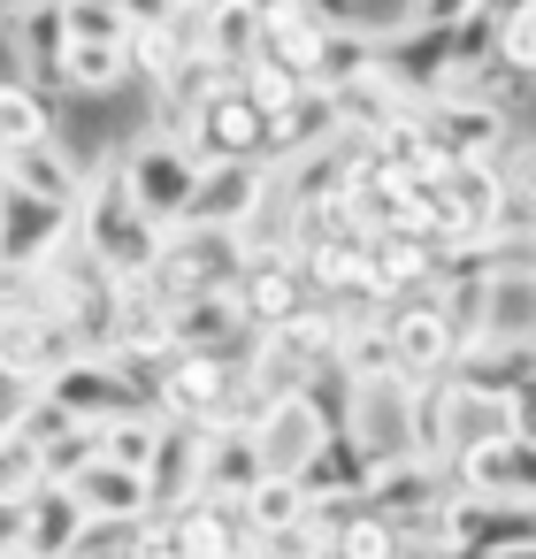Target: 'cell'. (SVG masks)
Masks as SVG:
<instances>
[{"label":"cell","instance_id":"603a6c76","mask_svg":"<svg viewBox=\"0 0 536 559\" xmlns=\"http://www.w3.org/2000/svg\"><path fill=\"white\" fill-rule=\"evenodd\" d=\"M261 32H269V0H215L207 24H200V47L223 62V70H246L261 55Z\"/></svg>","mask_w":536,"mask_h":559},{"label":"cell","instance_id":"cb8c5ba5","mask_svg":"<svg viewBox=\"0 0 536 559\" xmlns=\"http://www.w3.org/2000/svg\"><path fill=\"white\" fill-rule=\"evenodd\" d=\"M70 490L85 498V513H154L146 467H123V460H108V452H93V460L78 467V483H70Z\"/></svg>","mask_w":536,"mask_h":559},{"label":"cell","instance_id":"f1b7e54d","mask_svg":"<svg viewBox=\"0 0 536 559\" xmlns=\"http://www.w3.org/2000/svg\"><path fill=\"white\" fill-rule=\"evenodd\" d=\"M39 131H55V93H39L24 70H9L0 78V154L39 139Z\"/></svg>","mask_w":536,"mask_h":559},{"label":"cell","instance_id":"f546056e","mask_svg":"<svg viewBox=\"0 0 536 559\" xmlns=\"http://www.w3.org/2000/svg\"><path fill=\"white\" fill-rule=\"evenodd\" d=\"M131 85V55L108 47V39H70L62 55V93H116Z\"/></svg>","mask_w":536,"mask_h":559},{"label":"cell","instance_id":"e0dca14e","mask_svg":"<svg viewBox=\"0 0 536 559\" xmlns=\"http://www.w3.org/2000/svg\"><path fill=\"white\" fill-rule=\"evenodd\" d=\"M253 437H261V460H269V467L299 475L307 452L330 437V421H322V406H314L307 391H284V399H269V414L253 421Z\"/></svg>","mask_w":536,"mask_h":559},{"label":"cell","instance_id":"3957f363","mask_svg":"<svg viewBox=\"0 0 536 559\" xmlns=\"http://www.w3.org/2000/svg\"><path fill=\"white\" fill-rule=\"evenodd\" d=\"M246 269V238L223 230V223H177L146 269V284L177 307V299H200V292H230Z\"/></svg>","mask_w":536,"mask_h":559},{"label":"cell","instance_id":"44dd1931","mask_svg":"<svg viewBox=\"0 0 536 559\" xmlns=\"http://www.w3.org/2000/svg\"><path fill=\"white\" fill-rule=\"evenodd\" d=\"M330 108H337V131L345 139H376L391 116H406L414 100L398 93V78L391 70H368V78H353V85H330Z\"/></svg>","mask_w":536,"mask_h":559},{"label":"cell","instance_id":"9c48e42d","mask_svg":"<svg viewBox=\"0 0 536 559\" xmlns=\"http://www.w3.org/2000/svg\"><path fill=\"white\" fill-rule=\"evenodd\" d=\"M0 169H9L16 192L55 200V207H78L85 185H93V169L78 162V146H70L62 131H39V139H24V146H9V154H0Z\"/></svg>","mask_w":536,"mask_h":559},{"label":"cell","instance_id":"d4e9b609","mask_svg":"<svg viewBox=\"0 0 536 559\" xmlns=\"http://www.w3.org/2000/svg\"><path fill=\"white\" fill-rule=\"evenodd\" d=\"M444 200L475 223V238H490V215H498V200H505V154H467V162H452V169H444Z\"/></svg>","mask_w":536,"mask_h":559},{"label":"cell","instance_id":"2e32d148","mask_svg":"<svg viewBox=\"0 0 536 559\" xmlns=\"http://www.w3.org/2000/svg\"><path fill=\"white\" fill-rule=\"evenodd\" d=\"M269 185H276V169H269V162H207L184 223H223V230H238V223L269 200Z\"/></svg>","mask_w":536,"mask_h":559},{"label":"cell","instance_id":"4316f807","mask_svg":"<svg viewBox=\"0 0 536 559\" xmlns=\"http://www.w3.org/2000/svg\"><path fill=\"white\" fill-rule=\"evenodd\" d=\"M337 368L353 383H376V376H398V353H391V330H383V307L376 314H353L337 330Z\"/></svg>","mask_w":536,"mask_h":559},{"label":"cell","instance_id":"74e56055","mask_svg":"<svg viewBox=\"0 0 536 559\" xmlns=\"http://www.w3.org/2000/svg\"><path fill=\"white\" fill-rule=\"evenodd\" d=\"M505 421H513V437L536 444V376H521V383L505 391Z\"/></svg>","mask_w":536,"mask_h":559},{"label":"cell","instance_id":"ba28073f","mask_svg":"<svg viewBox=\"0 0 536 559\" xmlns=\"http://www.w3.org/2000/svg\"><path fill=\"white\" fill-rule=\"evenodd\" d=\"M85 353V337L70 330V314L62 307H39V314H0V368H9L16 383H47L62 360H78Z\"/></svg>","mask_w":536,"mask_h":559},{"label":"cell","instance_id":"d6a6232c","mask_svg":"<svg viewBox=\"0 0 536 559\" xmlns=\"http://www.w3.org/2000/svg\"><path fill=\"white\" fill-rule=\"evenodd\" d=\"M238 93H246V100H253V108L276 123V116H284V108L307 93V78H291V70H276V62H261V55H253V62L238 70Z\"/></svg>","mask_w":536,"mask_h":559},{"label":"cell","instance_id":"e575fe53","mask_svg":"<svg viewBox=\"0 0 536 559\" xmlns=\"http://www.w3.org/2000/svg\"><path fill=\"white\" fill-rule=\"evenodd\" d=\"M0 559H32V498L0 490Z\"/></svg>","mask_w":536,"mask_h":559},{"label":"cell","instance_id":"b9f144b4","mask_svg":"<svg viewBox=\"0 0 536 559\" xmlns=\"http://www.w3.org/2000/svg\"><path fill=\"white\" fill-rule=\"evenodd\" d=\"M9 24H16V16H9V9H0V32H9Z\"/></svg>","mask_w":536,"mask_h":559},{"label":"cell","instance_id":"484cf974","mask_svg":"<svg viewBox=\"0 0 536 559\" xmlns=\"http://www.w3.org/2000/svg\"><path fill=\"white\" fill-rule=\"evenodd\" d=\"M78 528H85V498L70 490V483H39L32 490V559H62V551H78Z\"/></svg>","mask_w":536,"mask_h":559},{"label":"cell","instance_id":"7c38bea8","mask_svg":"<svg viewBox=\"0 0 536 559\" xmlns=\"http://www.w3.org/2000/svg\"><path fill=\"white\" fill-rule=\"evenodd\" d=\"M78 230V207H55V200H32V192H0V261L16 269H47V253Z\"/></svg>","mask_w":536,"mask_h":559},{"label":"cell","instance_id":"9a60e30c","mask_svg":"<svg viewBox=\"0 0 536 559\" xmlns=\"http://www.w3.org/2000/svg\"><path fill=\"white\" fill-rule=\"evenodd\" d=\"M261 475H269V460H261V437H253L246 421H215V429H200V490H207V498L238 506Z\"/></svg>","mask_w":536,"mask_h":559},{"label":"cell","instance_id":"4dcf8cb0","mask_svg":"<svg viewBox=\"0 0 536 559\" xmlns=\"http://www.w3.org/2000/svg\"><path fill=\"white\" fill-rule=\"evenodd\" d=\"M146 528H154V513H85L78 559H146V551H154Z\"/></svg>","mask_w":536,"mask_h":559},{"label":"cell","instance_id":"7bdbcfd3","mask_svg":"<svg viewBox=\"0 0 536 559\" xmlns=\"http://www.w3.org/2000/svg\"><path fill=\"white\" fill-rule=\"evenodd\" d=\"M0 192H9V169H0Z\"/></svg>","mask_w":536,"mask_h":559},{"label":"cell","instance_id":"30bf717a","mask_svg":"<svg viewBox=\"0 0 536 559\" xmlns=\"http://www.w3.org/2000/svg\"><path fill=\"white\" fill-rule=\"evenodd\" d=\"M39 391H47V399H62L78 421H108V414H123V406H146V391H139L108 353H78V360H62Z\"/></svg>","mask_w":536,"mask_h":559},{"label":"cell","instance_id":"7a4b0ae2","mask_svg":"<svg viewBox=\"0 0 536 559\" xmlns=\"http://www.w3.org/2000/svg\"><path fill=\"white\" fill-rule=\"evenodd\" d=\"M78 238H85L116 276H146L169 230H162V223H146V215H139V200L123 192L116 162H100V169H93V185H85V200H78Z\"/></svg>","mask_w":536,"mask_h":559},{"label":"cell","instance_id":"6da1fadb","mask_svg":"<svg viewBox=\"0 0 536 559\" xmlns=\"http://www.w3.org/2000/svg\"><path fill=\"white\" fill-rule=\"evenodd\" d=\"M116 177H123V192L139 200V215H146V223L177 230V223L192 215V192H200V154H192L177 131L146 123V131H131V139H123Z\"/></svg>","mask_w":536,"mask_h":559},{"label":"cell","instance_id":"4fadbf2b","mask_svg":"<svg viewBox=\"0 0 536 559\" xmlns=\"http://www.w3.org/2000/svg\"><path fill=\"white\" fill-rule=\"evenodd\" d=\"M230 299H238L246 330H269V322L299 314L314 292H307V276H299V261H291V253H246V269H238Z\"/></svg>","mask_w":536,"mask_h":559},{"label":"cell","instance_id":"8d00e7d4","mask_svg":"<svg viewBox=\"0 0 536 559\" xmlns=\"http://www.w3.org/2000/svg\"><path fill=\"white\" fill-rule=\"evenodd\" d=\"M483 0H406V24L398 32H429V24H467Z\"/></svg>","mask_w":536,"mask_h":559},{"label":"cell","instance_id":"ffe728a7","mask_svg":"<svg viewBox=\"0 0 536 559\" xmlns=\"http://www.w3.org/2000/svg\"><path fill=\"white\" fill-rule=\"evenodd\" d=\"M146 490H154V513L200 498V429H192V421H169V414H162V444H154V460H146Z\"/></svg>","mask_w":536,"mask_h":559},{"label":"cell","instance_id":"277c9868","mask_svg":"<svg viewBox=\"0 0 536 559\" xmlns=\"http://www.w3.org/2000/svg\"><path fill=\"white\" fill-rule=\"evenodd\" d=\"M238 383H246V360H230V353H184L177 345L169 368H162V383H154V406L169 421L215 429V421L238 414Z\"/></svg>","mask_w":536,"mask_h":559},{"label":"cell","instance_id":"83f0119b","mask_svg":"<svg viewBox=\"0 0 536 559\" xmlns=\"http://www.w3.org/2000/svg\"><path fill=\"white\" fill-rule=\"evenodd\" d=\"M307 506H314V498H307V483H299V475H284V467H269V475L246 490V521L261 528V551H269V536H276V528H299V521H307Z\"/></svg>","mask_w":536,"mask_h":559},{"label":"cell","instance_id":"60d3db41","mask_svg":"<svg viewBox=\"0 0 536 559\" xmlns=\"http://www.w3.org/2000/svg\"><path fill=\"white\" fill-rule=\"evenodd\" d=\"M0 9H9V16H24V9H32V0H0Z\"/></svg>","mask_w":536,"mask_h":559},{"label":"cell","instance_id":"8992f818","mask_svg":"<svg viewBox=\"0 0 536 559\" xmlns=\"http://www.w3.org/2000/svg\"><path fill=\"white\" fill-rule=\"evenodd\" d=\"M192 154H200V169L207 162H261L269 154V116L238 93V78L223 85V93H207L192 116H184V131H177Z\"/></svg>","mask_w":536,"mask_h":559},{"label":"cell","instance_id":"8fae6325","mask_svg":"<svg viewBox=\"0 0 536 559\" xmlns=\"http://www.w3.org/2000/svg\"><path fill=\"white\" fill-rule=\"evenodd\" d=\"M345 429L360 437V452H368L376 467L406 460V452H414V421H406V376L353 383V414H345Z\"/></svg>","mask_w":536,"mask_h":559},{"label":"cell","instance_id":"7402d4cb","mask_svg":"<svg viewBox=\"0 0 536 559\" xmlns=\"http://www.w3.org/2000/svg\"><path fill=\"white\" fill-rule=\"evenodd\" d=\"M322 139H337V108H330V85H307L276 123H269V169H284V162H299L307 146H322Z\"/></svg>","mask_w":536,"mask_h":559},{"label":"cell","instance_id":"d590c367","mask_svg":"<svg viewBox=\"0 0 536 559\" xmlns=\"http://www.w3.org/2000/svg\"><path fill=\"white\" fill-rule=\"evenodd\" d=\"M498 55H505L513 70H528V78H536V9H521V16H505V24H498Z\"/></svg>","mask_w":536,"mask_h":559},{"label":"cell","instance_id":"836d02e7","mask_svg":"<svg viewBox=\"0 0 536 559\" xmlns=\"http://www.w3.org/2000/svg\"><path fill=\"white\" fill-rule=\"evenodd\" d=\"M39 452H47V475H55V483H78V467L100 452V421H70V429L47 437Z\"/></svg>","mask_w":536,"mask_h":559},{"label":"cell","instance_id":"ab89813d","mask_svg":"<svg viewBox=\"0 0 536 559\" xmlns=\"http://www.w3.org/2000/svg\"><path fill=\"white\" fill-rule=\"evenodd\" d=\"M521 9H528V0H483V16H498V24H505V16H521Z\"/></svg>","mask_w":536,"mask_h":559},{"label":"cell","instance_id":"f35d334b","mask_svg":"<svg viewBox=\"0 0 536 559\" xmlns=\"http://www.w3.org/2000/svg\"><path fill=\"white\" fill-rule=\"evenodd\" d=\"M505 185H513L521 200H536V139H513V146H505Z\"/></svg>","mask_w":536,"mask_h":559},{"label":"cell","instance_id":"5bb4252c","mask_svg":"<svg viewBox=\"0 0 536 559\" xmlns=\"http://www.w3.org/2000/svg\"><path fill=\"white\" fill-rule=\"evenodd\" d=\"M452 475L475 490V498H536V444L528 437H483L467 452H452Z\"/></svg>","mask_w":536,"mask_h":559},{"label":"cell","instance_id":"5b68a950","mask_svg":"<svg viewBox=\"0 0 536 559\" xmlns=\"http://www.w3.org/2000/svg\"><path fill=\"white\" fill-rule=\"evenodd\" d=\"M383 330H391V353H398V376H452L460 360V330L444 314V284H414L383 307Z\"/></svg>","mask_w":536,"mask_h":559},{"label":"cell","instance_id":"52a82bcc","mask_svg":"<svg viewBox=\"0 0 536 559\" xmlns=\"http://www.w3.org/2000/svg\"><path fill=\"white\" fill-rule=\"evenodd\" d=\"M421 139L444 154V162H467V154H505L513 146V116L483 93H444V100H421Z\"/></svg>","mask_w":536,"mask_h":559},{"label":"cell","instance_id":"ac0fdd59","mask_svg":"<svg viewBox=\"0 0 536 559\" xmlns=\"http://www.w3.org/2000/svg\"><path fill=\"white\" fill-rule=\"evenodd\" d=\"M299 483H307V498H368V483H376V460L360 452V437H353V429H330V437L307 452Z\"/></svg>","mask_w":536,"mask_h":559},{"label":"cell","instance_id":"1f68e13d","mask_svg":"<svg viewBox=\"0 0 536 559\" xmlns=\"http://www.w3.org/2000/svg\"><path fill=\"white\" fill-rule=\"evenodd\" d=\"M47 483V452H39V437L24 429V421H0V490L9 498H32Z\"/></svg>","mask_w":536,"mask_h":559},{"label":"cell","instance_id":"d6986e66","mask_svg":"<svg viewBox=\"0 0 536 559\" xmlns=\"http://www.w3.org/2000/svg\"><path fill=\"white\" fill-rule=\"evenodd\" d=\"M505 429H513L505 421V391H483L467 376H444V460L467 452V444H483V437H505Z\"/></svg>","mask_w":536,"mask_h":559}]
</instances>
